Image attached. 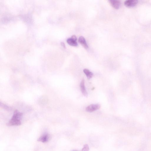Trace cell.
Wrapping results in <instances>:
<instances>
[{"instance_id":"6da1fadb","label":"cell","mask_w":151,"mask_h":151,"mask_svg":"<svg viewBox=\"0 0 151 151\" xmlns=\"http://www.w3.org/2000/svg\"><path fill=\"white\" fill-rule=\"evenodd\" d=\"M23 116L22 113L15 110L13 115L10 120L9 121L7 125L8 126H18L21 124V120Z\"/></svg>"},{"instance_id":"7a4b0ae2","label":"cell","mask_w":151,"mask_h":151,"mask_svg":"<svg viewBox=\"0 0 151 151\" xmlns=\"http://www.w3.org/2000/svg\"><path fill=\"white\" fill-rule=\"evenodd\" d=\"M100 106L99 104H92L88 106L86 109V111L89 112H91L99 109Z\"/></svg>"},{"instance_id":"3957f363","label":"cell","mask_w":151,"mask_h":151,"mask_svg":"<svg viewBox=\"0 0 151 151\" xmlns=\"http://www.w3.org/2000/svg\"><path fill=\"white\" fill-rule=\"evenodd\" d=\"M138 1L136 0H128L125 1L124 5L127 7H131L135 6L138 4Z\"/></svg>"},{"instance_id":"277c9868","label":"cell","mask_w":151,"mask_h":151,"mask_svg":"<svg viewBox=\"0 0 151 151\" xmlns=\"http://www.w3.org/2000/svg\"><path fill=\"white\" fill-rule=\"evenodd\" d=\"M80 87L81 92L84 96L85 97L88 96V93L86 89L85 85V82L84 79L82 80L80 84Z\"/></svg>"},{"instance_id":"5b68a950","label":"cell","mask_w":151,"mask_h":151,"mask_svg":"<svg viewBox=\"0 0 151 151\" xmlns=\"http://www.w3.org/2000/svg\"><path fill=\"white\" fill-rule=\"evenodd\" d=\"M109 1L111 6L115 9H118L120 7L121 2L119 0H110Z\"/></svg>"},{"instance_id":"8992f818","label":"cell","mask_w":151,"mask_h":151,"mask_svg":"<svg viewBox=\"0 0 151 151\" xmlns=\"http://www.w3.org/2000/svg\"><path fill=\"white\" fill-rule=\"evenodd\" d=\"M49 139V135L47 134H45L41 136L38 139L37 141L43 143H45L48 141Z\"/></svg>"},{"instance_id":"52a82bcc","label":"cell","mask_w":151,"mask_h":151,"mask_svg":"<svg viewBox=\"0 0 151 151\" xmlns=\"http://www.w3.org/2000/svg\"><path fill=\"white\" fill-rule=\"evenodd\" d=\"M78 41L86 49L88 48V46L87 44L85 38L82 36H80L78 39Z\"/></svg>"},{"instance_id":"ba28073f","label":"cell","mask_w":151,"mask_h":151,"mask_svg":"<svg viewBox=\"0 0 151 151\" xmlns=\"http://www.w3.org/2000/svg\"><path fill=\"white\" fill-rule=\"evenodd\" d=\"M67 42L69 45L72 46H77L78 45L76 41L71 38L68 39L67 40Z\"/></svg>"},{"instance_id":"9c48e42d","label":"cell","mask_w":151,"mask_h":151,"mask_svg":"<svg viewBox=\"0 0 151 151\" xmlns=\"http://www.w3.org/2000/svg\"><path fill=\"white\" fill-rule=\"evenodd\" d=\"M83 71L88 79L91 78L93 76V73L87 69H84Z\"/></svg>"},{"instance_id":"30bf717a","label":"cell","mask_w":151,"mask_h":151,"mask_svg":"<svg viewBox=\"0 0 151 151\" xmlns=\"http://www.w3.org/2000/svg\"><path fill=\"white\" fill-rule=\"evenodd\" d=\"M2 106H3L4 108L7 110H10V108H9V107L8 106H6V105L2 104Z\"/></svg>"},{"instance_id":"8fae6325","label":"cell","mask_w":151,"mask_h":151,"mask_svg":"<svg viewBox=\"0 0 151 151\" xmlns=\"http://www.w3.org/2000/svg\"><path fill=\"white\" fill-rule=\"evenodd\" d=\"M71 38L75 40H76V41L77 40V37H76V36L75 35H73L72 36Z\"/></svg>"}]
</instances>
